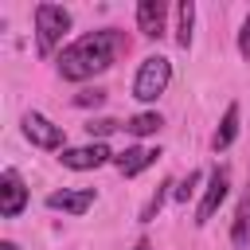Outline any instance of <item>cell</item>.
Segmentation results:
<instances>
[{
    "label": "cell",
    "instance_id": "obj_8",
    "mask_svg": "<svg viewBox=\"0 0 250 250\" xmlns=\"http://www.w3.org/2000/svg\"><path fill=\"white\" fill-rule=\"evenodd\" d=\"M47 207L51 211H62V215H86L94 207V188H62V191H51L47 195Z\"/></svg>",
    "mask_w": 250,
    "mask_h": 250
},
{
    "label": "cell",
    "instance_id": "obj_12",
    "mask_svg": "<svg viewBox=\"0 0 250 250\" xmlns=\"http://www.w3.org/2000/svg\"><path fill=\"white\" fill-rule=\"evenodd\" d=\"M230 242H234L238 250L250 246V188L242 191V199H238V207H234V219H230Z\"/></svg>",
    "mask_w": 250,
    "mask_h": 250
},
{
    "label": "cell",
    "instance_id": "obj_20",
    "mask_svg": "<svg viewBox=\"0 0 250 250\" xmlns=\"http://www.w3.org/2000/svg\"><path fill=\"white\" fill-rule=\"evenodd\" d=\"M0 250H20V246H16L12 238H4V242H0Z\"/></svg>",
    "mask_w": 250,
    "mask_h": 250
},
{
    "label": "cell",
    "instance_id": "obj_18",
    "mask_svg": "<svg viewBox=\"0 0 250 250\" xmlns=\"http://www.w3.org/2000/svg\"><path fill=\"white\" fill-rule=\"evenodd\" d=\"M105 102V90H78L74 94V105H102Z\"/></svg>",
    "mask_w": 250,
    "mask_h": 250
},
{
    "label": "cell",
    "instance_id": "obj_21",
    "mask_svg": "<svg viewBox=\"0 0 250 250\" xmlns=\"http://www.w3.org/2000/svg\"><path fill=\"white\" fill-rule=\"evenodd\" d=\"M133 250H152V246H148V238H141V242H137Z\"/></svg>",
    "mask_w": 250,
    "mask_h": 250
},
{
    "label": "cell",
    "instance_id": "obj_13",
    "mask_svg": "<svg viewBox=\"0 0 250 250\" xmlns=\"http://www.w3.org/2000/svg\"><path fill=\"white\" fill-rule=\"evenodd\" d=\"M191 31H195V4L184 0V4H176V43L191 47Z\"/></svg>",
    "mask_w": 250,
    "mask_h": 250
},
{
    "label": "cell",
    "instance_id": "obj_14",
    "mask_svg": "<svg viewBox=\"0 0 250 250\" xmlns=\"http://www.w3.org/2000/svg\"><path fill=\"white\" fill-rule=\"evenodd\" d=\"M160 125H164L160 113H137V117L125 121V133H133V137H148V133H160Z\"/></svg>",
    "mask_w": 250,
    "mask_h": 250
},
{
    "label": "cell",
    "instance_id": "obj_4",
    "mask_svg": "<svg viewBox=\"0 0 250 250\" xmlns=\"http://www.w3.org/2000/svg\"><path fill=\"white\" fill-rule=\"evenodd\" d=\"M23 137L35 145V148H51V152H62L66 148V133H62V125H55L51 117H43V113H23Z\"/></svg>",
    "mask_w": 250,
    "mask_h": 250
},
{
    "label": "cell",
    "instance_id": "obj_7",
    "mask_svg": "<svg viewBox=\"0 0 250 250\" xmlns=\"http://www.w3.org/2000/svg\"><path fill=\"white\" fill-rule=\"evenodd\" d=\"M23 207H27V184L16 168H4V176H0V215L16 219Z\"/></svg>",
    "mask_w": 250,
    "mask_h": 250
},
{
    "label": "cell",
    "instance_id": "obj_19",
    "mask_svg": "<svg viewBox=\"0 0 250 250\" xmlns=\"http://www.w3.org/2000/svg\"><path fill=\"white\" fill-rule=\"evenodd\" d=\"M238 55L242 59H250V16L242 20V27H238Z\"/></svg>",
    "mask_w": 250,
    "mask_h": 250
},
{
    "label": "cell",
    "instance_id": "obj_3",
    "mask_svg": "<svg viewBox=\"0 0 250 250\" xmlns=\"http://www.w3.org/2000/svg\"><path fill=\"white\" fill-rule=\"evenodd\" d=\"M172 82V62L164 55H148L141 66H137V78H133V98L137 102H156Z\"/></svg>",
    "mask_w": 250,
    "mask_h": 250
},
{
    "label": "cell",
    "instance_id": "obj_11",
    "mask_svg": "<svg viewBox=\"0 0 250 250\" xmlns=\"http://www.w3.org/2000/svg\"><path fill=\"white\" fill-rule=\"evenodd\" d=\"M238 102H230L227 109H223V121H219V129H215V137H211V148L215 152H223V148H230L234 145V137H238Z\"/></svg>",
    "mask_w": 250,
    "mask_h": 250
},
{
    "label": "cell",
    "instance_id": "obj_15",
    "mask_svg": "<svg viewBox=\"0 0 250 250\" xmlns=\"http://www.w3.org/2000/svg\"><path fill=\"white\" fill-rule=\"evenodd\" d=\"M168 188H172V180H164L156 191H152V199L145 203V211H141V223H148V219H156V211L164 207V199H168Z\"/></svg>",
    "mask_w": 250,
    "mask_h": 250
},
{
    "label": "cell",
    "instance_id": "obj_6",
    "mask_svg": "<svg viewBox=\"0 0 250 250\" xmlns=\"http://www.w3.org/2000/svg\"><path fill=\"white\" fill-rule=\"evenodd\" d=\"M109 160H113V152H109L102 141H90V145H82V148H62V152H59V164L70 168V172H90V168H102V164H109Z\"/></svg>",
    "mask_w": 250,
    "mask_h": 250
},
{
    "label": "cell",
    "instance_id": "obj_17",
    "mask_svg": "<svg viewBox=\"0 0 250 250\" xmlns=\"http://www.w3.org/2000/svg\"><path fill=\"white\" fill-rule=\"evenodd\" d=\"M199 180H203V176H199V172H188V180H184V184H180V188H176V191H172V195H176V199H180V203H188V195H191V191H195V188H199Z\"/></svg>",
    "mask_w": 250,
    "mask_h": 250
},
{
    "label": "cell",
    "instance_id": "obj_16",
    "mask_svg": "<svg viewBox=\"0 0 250 250\" xmlns=\"http://www.w3.org/2000/svg\"><path fill=\"white\" fill-rule=\"evenodd\" d=\"M113 129H121V121H113V117H98V121H86V133H90V141H94V137H105V133H113Z\"/></svg>",
    "mask_w": 250,
    "mask_h": 250
},
{
    "label": "cell",
    "instance_id": "obj_9",
    "mask_svg": "<svg viewBox=\"0 0 250 250\" xmlns=\"http://www.w3.org/2000/svg\"><path fill=\"white\" fill-rule=\"evenodd\" d=\"M168 23V4L164 0H141L137 4V31L145 39H160Z\"/></svg>",
    "mask_w": 250,
    "mask_h": 250
},
{
    "label": "cell",
    "instance_id": "obj_1",
    "mask_svg": "<svg viewBox=\"0 0 250 250\" xmlns=\"http://www.w3.org/2000/svg\"><path fill=\"white\" fill-rule=\"evenodd\" d=\"M121 51H125V35L117 27H102V31H90V35L74 39L70 47H62L55 66L66 82H86V78L109 70Z\"/></svg>",
    "mask_w": 250,
    "mask_h": 250
},
{
    "label": "cell",
    "instance_id": "obj_2",
    "mask_svg": "<svg viewBox=\"0 0 250 250\" xmlns=\"http://www.w3.org/2000/svg\"><path fill=\"white\" fill-rule=\"evenodd\" d=\"M66 31H70V12L62 4H39L35 8V51L43 59L55 55V47L62 43Z\"/></svg>",
    "mask_w": 250,
    "mask_h": 250
},
{
    "label": "cell",
    "instance_id": "obj_10",
    "mask_svg": "<svg viewBox=\"0 0 250 250\" xmlns=\"http://www.w3.org/2000/svg\"><path fill=\"white\" fill-rule=\"evenodd\" d=\"M156 156H160V148L133 145V148L117 152V156H113V164H117V172H121V176H137V172H145L148 164H156Z\"/></svg>",
    "mask_w": 250,
    "mask_h": 250
},
{
    "label": "cell",
    "instance_id": "obj_5",
    "mask_svg": "<svg viewBox=\"0 0 250 250\" xmlns=\"http://www.w3.org/2000/svg\"><path fill=\"white\" fill-rule=\"evenodd\" d=\"M227 191H230V168H227V164H219V168L207 176L203 199H199V207H195V227H207V223H211V215L223 207Z\"/></svg>",
    "mask_w": 250,
    "mask_h": 250
}]
</instances>
